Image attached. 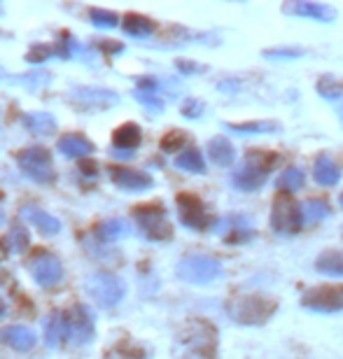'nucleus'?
I'll return each instance as SVG.
<instances>
[{
	"label": "nucleus",
	"instance_id": "f257e3e1",
	"mask_svg": "<svg viewBox=\"0 0 343 359\" xmlns=\"http://www.w3.org/2000/svg\"><path fill=\"white\" fill-rule=\"evenodd\" d=\"M177 359H217V329L208 320L194 318L175 336Z\"/></svg>",
	"mask_w": 343,
	"mask_h": 359
},
{
	"label": "nucleus",
	"instance_id": "f03ea898",
	"mask_svg": "<svg viewBox=\"0 0 343 359\" xmlns=\"http://www.w3.org/2000/svg\"><path fill=\"white\" fill-rule=\"evenodd\" d=\"M281 154L269 149H250L243 159V166L231 175L234 187L241 191H257L264 184V180L271 175V170L278 166Z\"/></svg>",
	"mask_w": 343,
	"mask_h": 359
},
{
	"label": "nucleus",
	"instance_id": "7ed1b4c3",
	"mask_svg": "<svg viewBox=\"0 0 343 359\" xmlns=\"http://www.w3.org/2000/svg\"><path fill=\"white\" fill-rule=\"evenodd\" d=\"M229 318L238 325H264L274 318V313L278 311V301L264 294H243V297H234L227 304Z\"/></svg>",
	"mask_w": 343,
	"mask_h": 359
},
{
	"label": "nucleus",
	"instance_id": "20e7f679",
	"mask_svg": "<svg viewBox=\"0 0 343 359\" xmlns=\"http://www.w3.org/2000/svg\"><path fill=\"white\" fill-rule=\"evenodd\" d=\"M96 320L87 306L77 304L63 313V341L70 346H87L94 341Z\"/></svg>",
	"mask_w": 343,
	"mask_h": 359
},
{
	"label": "nucleus",
	"instance_id": "39448f33",
	"mask_svg": "<svg viewBox=\"0 0 343 359\" xmlns=\"http://www.w3.org/2000/svg\"><path fill=\"white\" fill-rule=\"evenodd\" d=\"M133 219L142 236L154 243H166L173 238V226L166 217V210L159 203H147L133 210Z\"/></svg>",
	"mask_w": 343,
	"mask_h": 359
},
{
	"label": "nucleus",
	"instance_id": "423d86ee",
	"mask_svg": "<svg viewBox=\"0 0 343 359\" xmlns=\"http://www.w3.org/2000/svg\"><path fill=\"white\" fill-rule=\"evenodd\" d=\"M177 278L191 285H210L222 276V266L217 259L203 255H189L180 259V264L175 266Z\"/></svg>",
	"mask_w": 343,
	"mask_h": 359
},
{
	"label": "nucleus",
	"instance_id": "0eeeda50",
	"mask_svg": "<svg viewBox=\"0 0 343 359\" xmlns=\"http://www.w3.org/2000/svg\"><path fill=\"white\" fill-rule=\"evenodd\" d=\"M87 294L94 299L96 306L114 308L121 299H124L126 287L117 276H114V273L98 271V273H94V276H89V280H87Z\"/></svg>",
	"mask_w": 343,
	"mask_h": 359
},
{
	"label": "nucleus",
	"instance_id": "6e6552de",
	"mask_svg": "<svg viewBox=\"0 0 343 359\" xmlns=\"http://www.w3.org/2000/svg\"><path fill=\"white\" fill-rule=\"evenodd\" d=\"M17 163L21 168V173L26 177H31L33 182H40V184H49L54 182V161H52V154L49 149L35 145V147H26L24 152H19L17 156Z\"/></svg>",
	"mask_w": 343,
	"mask_h": 359
},
{
	"label": "nucleus",
	"instance_id": "1a4fd4ad",
	"mask_svg": "<svg viewBox=\"0 0 343 359\" xmlns=\"http://www.w3.org/2000/svg\"><path fill=\"white\" fill-rule=\"evenodd\" d=\"M271 226H274L276 233L290 236L302 231L304 226V215H302V205H297L290 196H276L274 208H271Z\"/></svg>",
	"mask_w": 343,
	"mask_h": 359
},
{
	"label": "nucleus",
	"instance_id": "9d476101",
	"mask_svg": "<svg viewBox=\"0 0 343 359\" xmlns=\"http://www.w3.org/2000/svg\"><path fill=\"white\" fill-rule=\"evenodd\" d=\"M302 306L313 313H339L343 311V285H323L304 292Z\"/></svg>",
	"mask_w": 343,
	"mask_h": 359
},
{
	"label": "nucleus",
	"instance_id": "9b49d317",
	"mask_svg": "<svg viewBox=\"0 0 343 359\" xmlns=\"http://www.w3.org/2000/svg\"><path fill=\"white\" fill-rule=\"evenodd\" d=\"M177 215H180L182 224L194 231H206L213 224V217L206 210L203 201L194 194H177Z\"/></svg>",
	"mask_w": 343,
	"mask_h": 359
},
{
	"label": "nucleus",
	"instance_id": "f8f14e48",
	"mask_svg": "<svg viewBox=\"0 0 343 359\" xmlns=\"http://www.w3.org/2000/svg\"><path fill=\"white\" fill-rule=\"evenodd\" d=\"M28 271H31L33 280L40 287H54V285H59L61 280H63L61 262L56 259L54 255H47V252L33 257L31 264H28Z\"/></svg>",
	"mask_w": 343,
	"mask_h": 359
},
{
	"label": "nucleus",
	"instance_id": "ddd939ff",
	"mask_svg": "<svg viewBox=\"0 0 343 359\" xmlns=\"http://www.w3.org/2000/svg\"><path fill=\"white\" fill-rule=\"evenodd\" d=\"M73 100L82 110H105V107L117 105L119 96L110 89H96V87H75Z\"/></svg>",
	"mask_w": 343,
	"mask_h": 359
},
{
	"label": "nucleus",
	"instance_id": "4468645a",
	"mask_svg": "<svg viewBox=\"0 0 343 359\" xmlns=\"http://www.w3.org/2000/svg\"><path fill=\"white\" fill-rule=\"evenodd\" d=\"M110 180L124 191H147V189H152V187H154L152 175H147L145 170L124 168V166L110 168Z\"/></svg>",
	"mask_w": 343,
	"mask_h": 359
},
{
	"label": "nucleus",
	"instance_id": "2eb2a0df",
	"mask_svg": "<svg viewBox=\"0 0 343 359\" xmlns=\"http://www.w3.org/2000/svg\"><path fill=\"white\" fill-rule=\"evenodd\" d=\"M283 12L285 14H295V17H304V19L325 21V24H332V21L337 19V10H334L332 5L311 3V0H295V3H285Z\"/></svg>",
	"mask_w": 343,
	"mask_h": 359
},
{
	"label": "nucleus",
	"instance_id": "dca6fc26",
	"mask_svg": "<svg viewBox=\"0 0 343 359\" xmlns=\"http://www.w3.org/2000/svg\"><path fill=\"white\" fill-rule=\"evenodd\" d=\"M21 217L31 222L42 236H56L61 231V222L56 219L52 212L42 210V208H38V205H24L21 208Z\"/></svg>",
	"mask_w": 343,
	"mask_h": 359
},
{
	"label": "nucleus",
	"instance_id": "f3484780",
	"mask_svg": "<svg viewBox=\"0 0 343 359\" xmlns=\"http://www.w3.org/2000/svg\"><path fill=\"white\" fill-rule=\"evenodd\" d=\"M0 343H5L7 348L17 350V353H28L35 346V336L24 325H10L0 329Z\"/></svg>",
	"mask_w": 343,
	"mask_h": 359
},
{
	"label": "nucleus",
	"instance_id": "a211bd4d",
	"mask_svg": "<svg viewBox=\"0 0 343 359\" xmlns=\"http://www.w3.org/2000/svg\"><path fill=\"white\" fill-rule=\"evenodd\" d=\"M56 149L68 159H82V156H89L94 152V142L84 138L82 133H66L56 142Z\"/></svg>",
	"mask_w": 343,
	"mask_h": 359
},
{
	"label": "nucleus",
	"instance_id": "6ab92c4d",
	"mask_svg": "<svg viewBox=\"0 0 343 359\" xmlns=\"http://www.w3.org/2000/svg\"><path fill=\"white\" fill-rule=\"evenodd\" d=\"M224 236V241L229 245H243V243H248L253 238V229H250V219H246L243 215H231L224 226L220 229Z\"/></svg>",
	"mask_w": 343,
	"mask_h": 359
},
{
	"label": "nucleus",
	"instance_id": "aec40b11",
	"mask_svg": "<svg viewBox=\"0 0 343 359\" xmlns=\"http://www.w3.org/2000/svg\"><path fill=\"white\" fill-rule=\"evenodd\" d=\"M313 177H316V182L318 184H323V187H334V184H339V180H341V170L339 166L334 163L330 156L327 154H320L318 159H316V168H313Z\"/></svg>",
	"mask_w": 343,
	"mask_h": 359
},
{
	"label": "nucleus",
	"instance_id": "412c9836",
	"mask_svg": "<svg viewBox=\"0 0 343 359\" xmlns=\"http://www.w3.org/2000/svg\"><path fill=\"white\" fill-rule=\"evenodd\" d=\"M26 131H31L35 135H49L56 131V119L49 112H28L21 119Z\"/></svg>",
	"mask_w": 343,
	"mask_h": 359
},
{
	"label": "nucleus",
	"instance_id": "4be33fe9",
	"mask_svg": "<svg viewBox=\"0 0 343 359\" xmlns=\"http://www.w3.org/2000/svg\"><path fill=\"white\" fill-rule=\"evenodd\" d=\"M140 140H142V131L138 124H121L112 135L114 147L126 149V152H133V149L140 145Z\"/></svg>",
	"mask_w": 343,
	"mask_h": 359
},
{
	"label": "nucleus",
	"instance_id": "5701e85b",
	"mask_svg": "<svg viewBox=\"0 0 343 359\" xmlns=\"http://www.w3.org/2000/svg\"><path fill=\"white\" fill-rule=\"evenodd\" d=\"M208 154H210V161L217 163V166H231L236 159V149L224 135H217V138H213L208 142Z\"/></svg>",
	"mask_w": 343,
	"mask_h": 359
},
{
	"label": "nucleus",
	"instance_id": "b1692460",
	"mask_svg": "<svg viewBox=\"0 0 343 359\" xmlns=\"http://www.w3.org/2000/svg\"><path fill=\"white\" fill-rule=\"evenodd\" d=\"M121 28H124V33L131 35V38L142 40L154 33V21L142 17V14H126L124 21H121Z\"/></svg>",
	"mask_w": 343,
	"mask_h": 359
},
{
	"label": "nucleus",
	"instance_id": "393cba45",
	"mask_svg": "<svg viewBox=\"0 0 343 359\" xmlns=\"http://www.w3.org/2000/svg\"><path fill=\"white\" fill-rule=\"evenodd\" d=\"M175 166L180 170H187V173H196V175H203L206 173V161H203V154L199 149L189 147L175 159Z\"/></svg>",
	"mask_w": 343,
	"mask_h": 359
},
{
	"label": "nucleus",
	"instance_id": "a878e982",
	"mask_svg": "<svg viewBox=\"0 0 343 359\" xmlns=\"http://www.w3.org/2000/svg\"><path fill=\"white\" fill-rule=\"evenodd\" d=\"M316 269L320 273H325V276H337V278H341L343 276V252H339V250H330V252H323V255L318 257Z\"/></svg>",
	"mask_w": 343,
	"mask_h": 359
},
{
	"label": "nucleus",
	"instance_id": "bb28decb",
	"mask_svg": "<svg viewBox=\"0 0 343 359\" xmlns=\"http://www.w3.org/2000/svg\"><path fill=\"white\" fill-rule=\"evenodd\" d=\"M224 128L234 133H278L281 124L278 121H243V124H224Z\"/></svg>",
	"mask_w": 343,
	"mask_h": 359
},
{
	"label": "nucleus",
	"instance_id": "cd10ccee",
	"mask_svg": "<svg viewBox=\"0 0 343 359\" xmlns=\"http://www.w3.org/2000/svg\"><path fill=\"white\" fill-rule=\"evenodd\" d=\"M126 231H128V226H126V222H121V219H108V222H101V224L96 226V236H98V241H101V243L117 241Z\"/></svg>",
	"mask_w": 343,
	"mask_h": 359
},
{
	"label": "nucleus",
	"instance_id": "c85d7f7f",
	"mask_svg": "<svg viewBox=\"0 0 343 359\" xmlns=\"http://www.w3.org/2000/svg\"><path fill=\"white\" fill-rule=\"evenodd\" d=\"M5 245H7V250H10V252H14V255L26 252L28 245H31V238H28V229H26L24 224H14V226H12V231H10V236H7Z\"/></svg>",
	"mask_w": 343,
	"mask_h": 359
},
{
	"label": "nucleus",
	"instance_id": "c756f323",
	"mask_svg": "<svg viewBox=\"0 0 343 359\" xmlns=\"http://www.w3.org/2000/svg\"><path fill=\"white\" fill-rule=\"evenodd\" d=\"M302 215L304 222H320L325 217H330V203L323 198H311L302 203Z\"/></svg>",
	"mask_w": 343,
	"mask_h": 359
},
{
	"label": "nucleus",
	"instance_id": "7c9ffc66",
	"mask_svg": "<svg viewBox=\"0 0 343 359\" xmlns=\"http://www.w3.org/2000/svg\"><path fill=\"white\" fill-rule=\"evenodd\" d=\"M63 339V313H52L45 322V343L49 348H56Z\"/></svg>",
	"mask_w": 343,
	"mask_h": 359
},
{
	"label": "nucleus",
	"instance_id": "2f4dec72",
	"mask_svg": "<svg viewBox=\"0 0 343 359\" xmlns=\"http://www.w3.org/2000/svg\"><path fill=\"white\" fill-rule=\"evenodd\" d=\"M304 180H306L304 170H299V168H285V173L278 177V189L292 194V191L302 189Z\"/></svg>",
	"mask_w": 343,
	"mask_h": 359
},
{
	"label": "nucleus",
	"instance_id": "473e14b6",
	"mask_svg": "<svg viewBox=\"0 0 343 359\" xmlns=\"http://www.w3.org/2000/svg\"><path fill=\"white\" fill-rule=\"evenodd\" d=\"M318 93L327 100H337L343 96V84H339L332 75H323L318 80Z\"/></svg>",
	"mask_w": 343,
	"mask_h": 359
},
{
	"label": "nucleus",
	"instance_id": "72a5a7b5",
	"mask_svg": "<svg viewBox=\"0 0 343 359\" xmlns=\"http://www.w3.org/2000/svg\"><path fill=\"white\" fill-rule=\"evenodd\" d=\"M89 19L96 28H114L119 24V17L110 10H101V7H91Z\"/></svg>",
	"mask_w": 343,
	"mask_h": 359
},
{
	"label": "nucleus",
	"instance_id": "f704fd0d",
	"mask_svg": "<svg viewBox=\"0 0 343 359\" xmlns=\"http://www.w3.org/2000/svg\"><path fill=\"white\" fill-rule=\"evenodd\" d=\"M187 142H189L187 133H182V131H168L161 138V149H163V152H177V149H182L184 145H187Z\"/></svg>",
	"mask_w": 343,
	"mask_h": 359
},
{
	"label": "nucleus",
	"instance_id": "c9c22d12",
	"mask_svg": "<svg viewBox=\"0 0 343 359\" xmlns=\"http://www.w3.org/2000/svg\"><path fill=\"white\" fill-rule=\"evenodd\" d=\"M264 56L271 61H281V59H299V56H304V49L299 47H274V49H264Z\"/></svg>",
	"mask_w": 343,
	"mask_h": 359
},
{
	"label": "nucleus",
	"instance_id": "e433bc0d",
	"mask_svg": "<svg viewBox=\"0 0 343 359\" xmlns=\"http://www.w3.org/2000/svg\"><path fill=\"white\" fill-rule=\"evenodd\" d=\"M112 359H147V355H145V350L133 346V343H121L112 353Z\"/></svg>",
	"mask_w": 343,
	"mask_h": 359
},
{
	"label": "nucleus",
	"instance_id": "4c0bfd02",
	"mask_svg": "<svg viewBox=\"0 0 343 359\" xmlns=\"http://www.w3.org/2000/svg\"><path fill=\"white\" fill-rule=\"evenodd\" d=\"M133 96H135V100H140L145 107H149L152 112H161L163 110V100L159 98V93H156V91H140L138 89Z\"/></svg>",
	"mask_w": 343,
	"mask_h": 359
},
{
	"label": "nucleus",
	"instance_id": "58836bf2",
	"mask_svg": "<svg viewBox=\"0 0 343 359\" xmlns=\"http://www.w3.org/2000/svg\"><path fill=\"white\" fill-rule=\"evenodd\" d=\"M203 112H206V105L199 98H189V100H184V103H182V114L187 119H199Z\"/></svg>",
	"mask_w": 343,
	"mask_h": 359
},
{
	"label": "nucleus",
	"instance_id": "ea45409f",
	"mask_svg": "<svg viewBox=\"0 0 343 359\" xmlns=\"http://www.w3.org/2000/svg\"><path fill=\"white\" fill-rule=\"evenodd\" d=\"M54 54V47L52 45H35L31 52H28L26 56V61H31V63H40V61H45L47 56H52Z\"/></svg>",
	"mask_w": 343,
	"mask_h": 359
},
{
	"label": "nucleus",
	"instance_id": "a19ab883",
	"mask_svg": "<svg viewBox=\"0 0 343 359\" xmlns=\"http://www.w3.org/2000/svg\"><path fill=\"white\" fill-rule=\"evenodd\" d=\"M177 68H180L182 73H196V70H203L201 66H196V63H187V61H177Z\"/></svg>",
	"mask_w": 343,
	"mask_h": 359
},
{
	"label": "nucleus",
	"instance_id": "79ce46f5",
	"mask_svg": "<svg viewBox=\"0 0 343 359\" xmlns=\"http://www.w3.org/2000/svg\"><path fill=\"white\" fill-rule=\"evenodd\" d=\"M3 315H5V301L0 299V318H3Z\"/></svg>",
	"mask_w": 343,
	"mask_h": 359
},
{
	"label": "nucleus",
	"instance_id": "37998d69",
	"mask_svg": "<svg viewBox=\"0 0 343 359\" xmlns=\"http://www.w3.org/2000/svg\"><path fill=\"white\" fill-rule=\"evenodd\" d=\"M0 224H5V212L0 210Z\"/></svg>",
	"mask_w": 343,
	"mask_h": 359
},
{
	"label": "nucleus",
	"instance_id": "c03bdc74",
	"mask_svg": "<svg viewBox=\"0 0 343 359\" xmlns=\"http://www.w3.org/2000/svg\"><path fill=\"white\" fill-rule=\"evenodd\" d=\"M339 117H341V121H343V105H341V110H339Z\"/></svg>",
	"mask_w": 343,
	"mask_h": 359
},
{
	"label": "nucleus",
	"instance_id": "a18cd8bd",
	"mask_svg": "<svg viewBox=\"0 0 343 359\" xmlns=\"http://www.w3.org/2000/svg\"><path fill=\"white\" fill-rule=\"evenodd\" d=\"M0 14H3V5H0Z\"/></svg>",
	"mask_w": 343,
	"mask_h": 359
},
{
	"label": "nucleus",
	"instance_id": "49530a36",
	"mask_svg": "<svg viewBox=\"0 0 343 359\" xmlns=\"http://www.w3.org/2000/svg\"><path fill=\"white\" fill-rule=\"evenodd\" d=\"M341 203H343V196H341Z\"/></svg>",
	"mask_w": 343,
	"mask_h": 359
}]
</instances>
